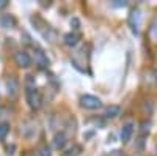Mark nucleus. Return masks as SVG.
Listing matches in <instances>:
<instances>
[{
    "instance_id": "1",
    "label": "nucleus",
    "mask_w": 157,
    "mask_h": 156,
    "mask_svg": "<svg viewBox=\"0 0 157 156\" xmlns=\"http://www.w3.org/2000/svg\"><path fill=\"white\" fill-rule=\"evenodd\" d=\"M25 98H27L30 109L36 110V109L41 107L43 98H41L39 90L35 88V77L33 76H27V79H25Z\"/></svg>"
},
{
    "instance_id": "2",
    "label": "nucleus",
    "mask_w": 157,
    "mask_h": 156,
    "mask_svg": "<svg viewBox=\"0 0 157 156\" xmlns=\"http://www.w3.org/2000/svg\"><path fill=\"white\" fill-rule=\"evenodd\" d=\"M127 24H129L130 30H132V33L138 35V32H140V25H141V11H140L138 8H134L132 11L129 13Z\"/></svg>"
},
{
    "instance_id": "3",
    "label": "nucleus",
    "mask_w": 157,
    "mask_h": 156,
    "mask_svg": "<svg viewBox=\"0 0 157 156\" xmlns=\"http://www.w3.org/2000/svg\"><path fill=\"white\" fill-rule=\"evenodd\" d=\"M80 106L85 109H90V110H94V109H99L102 106V102L94 95H82L80 96Z\"/></svg>"
},
{
    "instance_id": "4",
    "label": "nucleus",
    "mask_w": 157,
    "mask_h": 156,
    "mask_svg": "<svg viewBox=\"0 0 157 156\" xmlns=\"http://www.w3.org/2000/svg\"><path fill=\"white\" fill-rule=\"evenodd\" d=\"M14 63L19 68H29L32 65V57L25 50H17L14 54Z\"/></svg>"
},
{
    "instance_id": "5",
    "label": "nucleus",
    "mask_w": 157,
    "mask_h": 156,
    "mask_svg": "<svg viewBox=\"0 0 157 156\" xmlns=\"http://www.w3.org/2000/svg\"><path fill=\"white\" fill-rule=\"evenodd\" d=\"M33 62H35V65L39 70H44V68L49 66V58H47V55L41 49H35L33 50Z\"/></svg>"
},
{
    "instance_id": "6",
    "label": "nucleus",
    "mask_w": 157,
    "mask_h": 156,
    "mask_svg": "<svg viewBox=\"0 0 157 156\" xmlns=\"http://www.w3.org/2000/svg\"><path fill=\"white\" fill-rule=\"evenodd\" d=\"M132 134H134V123L132 122L124 123L123 128H121V134H120L123 144H127V142L130 140V137H132Z\"/></svg>"
},
{
    "instance_id": "7",
    "label": "nucleus",
    "mask_w": 157,
    "mask_h": 156,
    "mask_svg": "<svg viewBox=\"0 0 157 156\" xmlns=\"http://www.w3.org/2000/svg\"><path fill=\"white\" fill-rule=\"evenodd\" d=\"M66 144H68V137L64 133H57L52 139V145H54L55 150H63Z\"/></svg>"
},
{
    "instance_id": "8",
    "label": "nucleus",
    "mask_w": 157,
    "mask_h": 156,
    "mask_svg": "<svg viewBox=\"0 0 157 156\" xmlns=\"http://www.w3.org/2000/svg\"><path fill=\"white\" fill-rule=\"evenodd\" d=\"M0 25H2L3 29L16 27V18L13 14H2V16H0Z\"/></svg>"
},
{
    "instance_id": "9",
    "label": "nucleus",
    "mask_w": 157,
    "mask_h": 156,
    "mask_svg": "<svg viewBox=\"0 0 157 156\" xmlns=\"http://www.w3.org/2000/svg\"><path fill=\"white\" fill-rule=\"evenodd\" d=\"M6 88H8V96L16 98V95L19 92V84H17V81L14 79V77H10V79L6 81Z\"/></svg>"
},
{
    "instance_id": "10",
    "label": "nucleus",
    "mask_w": 157,
    "mask_h": 156,
    "mask_svg": "<svg viewBox=\"0 0 157 156\" xmlns=\"http://www.w3.org/2000/svg\"><path fill=\"white\" fill-rule=\"evenodd\" d=\"M63 43L66 44V46H69V47L77 46V43H78V35H77V33H74V32L66 33V35L63 36Z\"/></svg>"
},
{
    "instance_id": "11",
    "label": "nucleus",
    "mask_w": 157,
    "mask_h": 156,
    "mask_svg": "<svg viewBox=\"0 0 157 156\" xmlns=\"http://www.w3.org/2000/svg\"><path fill=\"white\" fill-rule=\"evenodd\" d=\"M120 114H121V107L116 106V104L107 106V109H105V117H107V118H116Z\"/></svg>"
},
{
    "instance_id": "12",
    "label": "nucleus",
    "mask_w": 157,
    "mask_h": 156,
    "mask_svg": "<svg viewBox=\"0 0 157 156\" xmlns=\"http://www.w3.org/2000/svg\"><path fill=\"white\" fill-rule=\"evenodd\" d=\"M80 151H82V147L80 145H72L71 148H68L66 151H64L61 156H78V154H80Z\"/></svg>"
},
{
    "instance_id": "13",
    "label": "nucleus",
    "mask_w": 157,
    "mask_h": 156,
    "mask_svg": "<svg viewBox=\"0 0 157 156\" xmlns=\"http://www.w3.org/2000/svg\"><path fill=\"white\" fill-rule=\"evenodd\" d=\"M8 133H10V123H6V122L0 123V140H5Z\"/></svg>"
},
{
    "instance_id": "14",
    "label": "nucleus",
    "mask_w": 157,
    "mask_h": 156,
    "mask_svg": "<svg viewBox=\"0 0 157 156\" xmlns=\"http://www.w3.org/2000/svg\"><path fill=\"white\" fill-rule=\"evenodd\" d=\"M36 156H52V154H50V150L47 147H41L36 151Z\"/></svg>"
},
{
    "instance_id": "15",
    "label": "nucleus",
    "mask_w": 157,
    "mask_h": 156,
    "mask_svg": "<svg viewBox=\"0 0 157 156\" xmlns=\"http://www.w3.org/2000/svg\"><path fill=\"white\" fill-rule=\"evenodd\" d=\"M71 27H72L74 30H78V29H80V21H78L77 18H72V19H71Z\"/></svg>"
},
{
    "instance_id": "16",
    "label": "nucleus",
    "mask_w": 157,
    "mask_h": 156,
    "mask_svg": "<svg viewBox=\"0 0 157 156\" xmlns=\"http://www.w3.org/2000/svg\"><path fill=\"white\" fill-rule=\"evenodd\" d=\"M112 5H113V6H126L127 2H124V0H113Z\"/></svg>"
},
{
    "instance_id": "17",
    "label": "nucleus",
    "mask_w": 157,
    "mask_h": 156,
    "mask_svg": "<svg viewBox=\"0 0 157 156\" xmlns=\"http://www.w3.org/2000/svg\"><path fill=\"white\" fill-rule=\"evenodd\" d=\"M107 156H123V151H121V150H113V151H110Z\"/></svg>"
},
{
    "instance_id": "18",
    "label": "nucleus",
    "mask_w": 157,
    "mask_h": 156,
    "mask_svg": "<svg viewBox=\"0 0 157 156\" xmlns=\"http://www.w3.org/2000/svg\"><path fill=\"white\" fill-rule=\"evenodd\" d=\"M6 5H8V0H0V10L5 8Z\"/></svg>"
},
{
    "instance_id": "19",
    "label": "nucleus",
    "mask_w": 157,
    "mask_h": 156,
    "mask_svg": "<svg viewBox=\"0 0 157 156\" xmlns=\"http://www.w3.org/2000/svg\"><path fill=\"white\" fill-rule=\"evenodd\" d=\"M154 76H155V81H157V70L154 71Z\"/></svg>"
},
{
    "instance_id": "20",
    "label": "nucleus",
    "mask_w": 157,
    "mask_h": 156,
    "mask_svg": "<svg viewBox=\"0 0 157 156\" xmlns=\"http://www.w3.org/2000/svg\"><path fill=\"white\" fill-rule=\"evenodd\" d=\"M155 27H157V16H155Z\"/></svg>"
}]
</instances>
